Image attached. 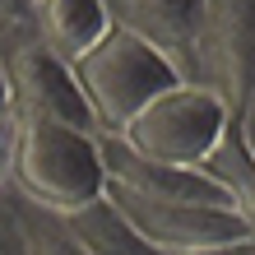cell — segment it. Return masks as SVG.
<instances>
[{"label": "cell", "mask_w": 255, "mask_h": 255, "mask_svg": "<svg viewBox=\"0 0 255 255\" xmlns=\"http://www.w3.org/2000/svg\"><path fill=\"white\" fill-rule=\"evenodd\" d=\"M5 130V126H0ZM0 190H5V139H0Z\"/></svg>", "instance_id": "5bb4252c"}, {"label": "cell", "mask_w": 255, "mask_h": 255, "mask_svg": "<svg viewBox=\"0 0 255 255\" xmlns=\"http://www.w3.org/2000/svg\"><path fill=\"white\" fill-rule=\"evenodd\" d=\"M74 79H79L84 98H88V112H93L98 130H121L158 88L181 79V70L158 47H148L144 37H134V33L112 23L74 61Z\"/></svg>", "instance_id": "7a4b0ae2"}, {"label": "cell", "mask_w": 255, "mask_h": 255, "mask_svg": "<svg viewBox=\"0 0 255 255\" xmlns=\"http://www.w3.org/2000/svg\"><path fill=\"white\" fill-rule=\"evenodd\" d=\"M0 255H28L23 223H19V195L9 186L0 190Z\"/></svg>", "instance_id": "8fae6325"}, {"label": "cell", "mask_w": 255, "mask_h": 255, "mask_svg": "<svg viewBox=\"0 0 255 255\" xmlns=\"http://www.w3.org/2000/svg\"><path fill=\"white\" fill-rule=\"evenodd\" d=\"M228 204L242 214H255V153H251V116H232L223 134L204 148V158L195 162Z\"/></svg>", "instance_id": "ba28073f"}, {"label": "cell", "mask_w": 255, "mask_h": 255, "mask_svg": "<svg viewBox=\"0 0 255 255\" xmlns=\"http://www.w3.org/2000/svg\"><path fill=\"white\" fill-rule=\"evenodd\" d=\"M56 218L65 223V232L88 255H162L130 228V218L107 200V190L93 195V200L79 204V209H70V214H56Z\"/></svg>", "instance_id": "9c48e42d"}, {"label": "cell", "mask_w": 255, "mask_h": 255, "mask_svg": "<svg viewBox=\"0 0 255 255\" xmlns=\"http://www.w3.org/2000/svg\"><path fill=\"white\" fill-rule=\"evenodd\" d=\"M107 200L130 218V228L162 255H204L223 242L255 237V214H242L232 204H209V200H148L116 186H102Z\"/></svg>", "instance_id": "5b68a950"}, {"label": "cell", "mask_w": 255, "mask_h": 255, "mask_svg": "<svg viewBox=\"0 0 255 255\" xmlns=\"http://www.w3.org/2000/svg\"><path fill=\"white\" fill-rule=\"evenodd\" d=\"M204 9L209 0H107V19L126 33L144 37L148 47H158L181 74H190Z\"/></svg>", "instance_id": "8992f818"}, {"label": "cell", "mask_w": 255, "mask_h": 255, "mask_svg": "<svg viewBox=\"0 0 255 255\" xmlns=\"http://www.w3.org/2000/svg\"><path fill=\"white\" fill-rule=\"evenodd\" d=\"M19 223H23L28 255H88V251L65 232V223L56 218L51 209H37V204L19 200Z\"/></svg>", "instance_id": "30bf717a"}, {"label": "cell", "mask_w": 255, "mask_h": 255, "mask_svg": "<svg viewBox=\"0 0 255 255\" xmlns=\"http://www.w3.org/2000/svg\"><path fill=\"white\" fill-rule=\"evenodd\" d=\"M28 23H33V33L70 65L112 28L107 0H33V19Z\"/></svg>", "instance_id": "52a82bcc"}, {"label": "cell", "mask_w": 255, "mask_h": 255, "mask_svg": "<svg viewBox=\"0 0 255 255\" xmlns=\"http://www.w3.org/2000/svg\"><path fill=\"white\" fill-rule=\"evenodd\" d=\"M0 70H5V84H9L14 116H37V121L98 130L93 112H88V98H84L79 79H74V65L61 61L33 33V23H19V28L0 33Z\"/></svg>", "instance_id": "277c9868"}, {"label": "cell", "mask_w": 255, "mask_h": 255, "mask_svg": "<svg viewBox=\"0 0 255 255\" xmlns=\"http://www.w3.org/2000/svg\"><path fill=\"white\" fill-rule=\"evenodd\" d=\"M9 112H14L9 107V84H5V70H0V126L9 121Z\"/></svg>", "instance_id": "4fadbf2b"}, {"label": "cell", "mask_w": 255, "mask_h": 255, "mask_svg": "<svg viewBox=\"0 0 255 255\" xmlns=\"http://www.w3.org/2000/svg\"><path fill=\"white\" fill-rule=\"evenodd\" d=\"M0 139H5V186L37 209L70 214V209L88 204L93 195H102V186H107L98 130L9 112Z\"/></svg>", "instance_id": "6da1fadb"}, {"label": "cell", "mask_w": 255, "mask_h": 255, "mask_svg": "<svg viewBox=\"0 0 255 255\" xmlns=\"http://www.w3.org/2000/svg\"><path fill=\"white\" fill-rule=\"evenodd\" d=\"M33 19V0H0V33Z\"/></svg>", "instance_id": "7c38bea8"}, {"label": "cell", "mask_w": 255, "mask_h": 255, "mask_svg": "<svg viewBox=\"0 0 255 255\" xmlns=\"http://www.w3.org/2000/svg\"><path fill=\"white\" fill-rule=\"evenodd\" d=\"M232 116H242V112H237L218 88L181 74L176 84L158 88L121 130H107V134L126 139L130 148H139L148 158L195 167V162L204 158V148L223 134V126H228Z\"/></svg>", "instance_id": "3957f363"}]
</instances>
